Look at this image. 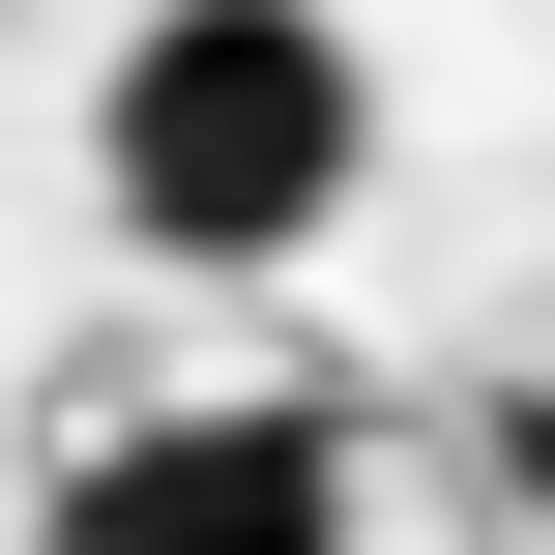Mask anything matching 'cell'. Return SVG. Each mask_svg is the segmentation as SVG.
<instances>
[{"instance_id":"7a4b0ae2","label":"cell","mask_w":555,"mask_h":555,"mask_svg":"<svg viewBox=\"0 0 555 555\" xmlns=\"http://www.w3.org/2000/svg\"><path fill=\"white\" fill-rule=\"evenodd\" d=\"M29 555H351V410H293V380H234V410H117Z\"/></svg>"},{"instance_id":"6da1fadb","label":"cell","mask_w":555,"mask_h":555,"mask_svg":"<svg viewBox=\"0 0 555 555\" xmlns=\"http://www.w3.org/2000/svg\"><path fill=\"white\" fill-rule=\"evenodd\" d=\"M351 176H380V59L322 0H146L88 59V205L146 263H322Z\"/></svg>"}]
</instances>
